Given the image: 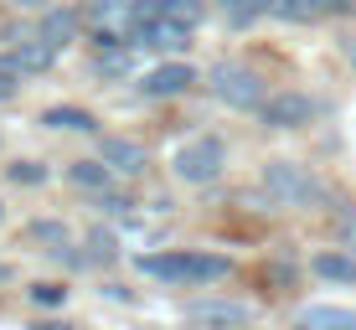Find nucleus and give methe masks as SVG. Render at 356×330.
<instances>
[{
    "mask_svg": "<svg viewBox=\"0 0 356 330\" xmlns=\"http://www.w3.org/2000/svg\"><path fill=\"white\" fill-rule=\"evenodd\" d=\"M140 274L161 279V284H176V289H202V284L227 279L232 263L217 258V253H150V258H140Z\"/></svg>",
    "mask_w": 356,
    "mask_h": 330,
    "instance_id": "nucleus-1",
    "label": "nucleus"
},
{
    "mask_svg": "<svg viewBox=\"0 0 356 330\" xmlns=\"http://www.w3.org/2000/svg\"><path fill=\"white\" fill-rule=\"evenodd\" d=\"M259 181H264L268 201H279V206H321L325 201V186L294 160H268L259 170Z\"/></svg>",
    "mask_w": 356,
    "mask_h": 330,
    "instance_id": "nucleus-2",
    "label": "nucleus"
},
{
    "mask_svg": "<svg viewBox=\"0 0 356 330\" xmlns=\"http://www.w3.org/2000/svg\"><path fill=\"white\" fill-rule=\"evenodd\" d=\"M227 165V145L217 140V134H202V140L181 145L170 170H176V181H186V186H207V181H217Z\"/></svg>",
    "mask_w": 356,
    "mask_h": 330,
    "instance_id": "nucleus-3",
    "label": "nucleus"
},
{
    "mask_svg": "<svg viewBox=\"0 0 356 330\" xmlns=\"http://www.w3.org/2000/svg\"><path fill=\"white\" fill-rule=\"evenodd\" d=\"M207 88L227 108H264V78L253 67H243V63H217L207 72Z\"/></svg>",
    "mask_w": 356,
    "mask_h": 330,
    "instance_id": "nucleus-4",
    "label": "nucleus"
},
{
    "mask_svg": "<svg viewBox=\"0 0 356 330\" xmlns=\"http://www.w3.org/2000/svg\"><path fill=\"white\" fill-rule=\"evenodd\" d=\"M315 114H321V104L310 93H268L259 108V124L264 129H305Z\"/></svg>",
    "mask_w": 356,
    "mask_h": 330,
    "instance_id": "nucleus-5",
    "label": "nucleus"
},
{
    "mask_svg": "<svg viewBox=\"0 0 356 330\" xmlns=\"http://www.w3.org/2000/svg\"><path fill=\"white\" fill-rule=\"evenodd\" d=\"M191 42V26H181V21H140V26H129V47H145V52H181V47Z\"/></svg>",
    "mask_w": 356,
    "mask_h": 330,
    "instance_id": "nucleus-6",
    "label": "nucleus"
},
{
    "mask_svg": "<svg viewBox=\"0 0 356 330\" xmlns=\"http://www.w3.org/2000/svg\"><path fill=\"white\" fill-rule=\"evenodd\" d=\"M186 320L212 325V330H243V325H253V310L238 299H196V304H186Z\"/></svg>",
    "mask_w": 356,
    "mask_h": 330,
    "instance_id": "nucleus-7",
    "label": "nucleus"
},
{
    "mask_svg": "<svg viewBox=\"0 0 356 330\" xmlns=\"http://www.w3.org/2000/svg\"><path fill=\"white\" fill-rule=\"evenodd\" d=\"M98 160L114 170V176H145L150 155H145V145H140V140H124V134H104V140H98Z\"/></svg>",
    "mask_w": 356,
    "mask_h": 330,
    "instance_id": "nucleus-8",
    "label": "nucleus"
},
{
    "mask_svg": "<svg viewBox=\"0 0 356 330\" xmlns=\"http://www.w3.org/2000/svg\"><path fill=\"white\" fill-rule=\"evenodd\" d=\"M191 83H196L191 63H161V67H150L140 78V93H145V99H181Z\"/></svg>",
    "mask_w": 356,
    "mask_h": 330,
    "instance_id": "nucleus-9",
    "label": "nucleus"
},
{
    "mask_svg": "<svg viewBox=\"0 0 356 330\" xmlns=\"http://www.w3.org/2000/svg\"><path fill=\"white\" fill-rule=\"evenodd\" d=\"M83 10L78 6H52V10H42V31L36 36H47L52 47H67V42H78V31H83Z\"/></svg>",
    "mask_w": 356,
    "mask_h": 330,
    "instance_id": "nucleus-10",
    "label": "nucleus"
},
{
    "mask_svg": "<svg viewBox=\"0 0 356 330\" xmlns=\"http://www.w3.org/2000/svg\"><path fill=\"white\" fill-rule=\"evenodd\" d=\"M294 330H356V310H346V304H305L294 315Z\"/></svg>",
    "mask_w": 356,
    "mask_h": 330,
    "instance_id": "nucleus-11",
    "label": "nucleus"
},
{
    "mask_svg": "<svg viewBox=\"0 0 356 330\" xmlns=\"http://www.w3.org/2000/svg\"><path fill=\"white\" fill-rule=\"evenodd\" d=\"M10 63L21 72H47L57 63V47L47 42V36H16V47H10Z\"/></svg>",
    "mask_w": 356,
    "mask_h": 330,
    "instance_id": "nucleus-12",
    "label": "nucleus"
},
{
    "mask_svg": "<svg viewBox=\"0 0 356 330\" xmlns=\"http://www.w3.org/2000/svg\"><path fill=\"white\" fill-rule=\"evenodd\" d=\"M42 124L47 129H67V134H98V119L88 108H78V104H52L42 114Z\"/></svg>",
    "mask_w": 356,
    "mask_h": 330,
    "instance_id": "nucleus-13",
    "label": "nucleus"
},
{
    "mask_svg": "<svg viewBox=\"0 0 356 330\" xmlns=\"http://www.w3.org/2000/svg\"><path fill=\"white\" fill-rule=\"evenodd\" d=\"M67 181L83 191H114V170H108L104 160H72L67 165Z\"/></svg>",
    "mask_w": 356,
    "mask_h": 330,
    "instance_id": "nucleus-14",
    "label": "nucleus"
},
{
    "mask_svg": "<svg viewBox=\"0 0 356 330\" xmlns=\"http://www.w3.org/2000/svg\"><path fill=\"white\" fill-rule=\"evenodd\" d=\"M129 10H134V0H88V6H83V16H88L93 26L119 31V21H129Z\"/></svg>",
    "mask_w": 356,
    "mask_h": 330,
    "instance_id": "nucleus-15",
    "label": "nucleus"
},
{
    "mask_svg": "<svg viewBox=\"0 0 356 330\" xmlns=\"http://www.w3.org/2000/svg\"><path fill=\"white\" fill-rule=\"evenodd\" d=\"M310 268L321 279H330V284H356V258H351V253H321Z\"/></svg>",
    "mask_w": 356,
    "mask_h": 330,
    "instance_id": "nucleus-16",
    "label": "nucleus"
},
{
    "mask_svg": "<svg viewBox=\"0 0 356 330\" xmlns=\"http://www.w3.org/2000/svg\"><path fill=\"white\" fill-rule=\"evenodd\" d=\"M26 238H31V242H47V253H63L67 242H72V232H67V222H52V217H42V222L26 227Z\"/></svg>",
    "mask_w": 356,
    "mask_h": 330,
    "instance_id": "nucleus-17",
    "label": "nucleus"
},
{
    "mask_svg": "<svg viewBox=\"0 0 356 330\" xmlns=\"http://www.w3.org/2000/svg\"><path fill=\"white\" fill-rule=\"evenodd\" d=\"M264 0H222V16L232 21V26H248V21H259L264 16Z\"/></svg>",
    "mask_w": 356,
    "mask_h": 330,
    "instance_id": "nucleus-18",
    "label": "nucleus"
},
{
    "mask_svg": "<svg viewBox=\"0 0 356 330\" xmlns=\"http://www.w3.org/2000/svg\"><path fill=\"white\" fill-rule=\"evenodd\" d=\"M21 78H26V72L10 63V52H0V104H10L21 93Z\"/></svg>",
    "mask_w": 356,
    "mask_h": 330,
    "instance_id": "nucleus-19",
    "label": "nucleus"
},
{
    "mask_svg": "<svg viewBox=\"0 0 356 330\" xmlns=\"http://www.w3.org/2000/svg\"><path fill=\"white\" fill-rule=\"evenodd\" d=\"M63 299H67V289H63V284H52V279L31 284V304H42V310H63Z\"/></svg>",
    "mask_w": 356,
    "mask_h": 330,
    "instance_id": "nucleus-20",
    "label": "nucleus"
},
{
    "mask_svg": "<svg viewBox=\"0 0 356 330\" xmlns=\"http://www.w3.org/2000/svg\"><path fill=\"white\" fill-rule=\"evenodd\" d=\"M93 206H98V212H108V217H129L134 212V197H124V191H98Z\"/></svg>",
    "mask_w": 356,
    "mask_h": 330,
    "instance_id": "nucleus-21",
    "label": "nucleus"
},
{
    "mask_svg": "<svg viewBox=\"0 0 356 330\" xmlns=\"http://www.w3.org/2000/svg\"><path fill=\"white\" fill-rule=\"evenodd\" d=\"M6 176L16 181V186H42V181H47V165H42V160H16Z\"/></svg>",
    "mask_w": 356,
    "mask_h": 330,
    "instance_id": "nucleus-22",
    "label": "nucleus"
},
{
    "mask_svg": "<svg viewBox=\"0 0 356 330\" xmlns=\"http://www.w3.org/2000/svg\"><path fill=\"white\" fill-rule=\"evenodd\" d=\"M165 16L181 21V26H196L202 21V0H165Z\"/></svg>",
    "mask_w": 356,
    "mask_h": 330,
    "instance_id": "nucleus-23",
    "label": "nucleus"
},
{
    "mask_svg": "<svg viewBox=\"0 0 356 330\" xmlns=\"http://www.w3.org/2000/svg\"><path fill=\"white\" fill-rule=\"evenodd\" d=\"M129 72V47L124 52H98V78H124Z\"/></svg>",
    "mask_w": 356,
    "mask_h": 330,
    "instance_id": "nucleus-24",
    "label": "nucleus"
},
{
    "mask_svg": "<svg viewBox=\"0 0 356 330\" xmlns=\"http://www.w3.org/2000/svg\"><path fill=\"white\" fill-rule=\"evenodd\" d=\"M88 248H93V258H114V253H119V242L108 238L104 227H93V232H88Z\"/></svg>",
    "mask_w": 356,
    "mask_h": 330,
    "instance_id": "nucleus-25",
    "label": "nucleus"
},
{
    "mask_svg": "<svg viewBox=\"0 0 356 330\" xmlns=\"http://www.w3.org/2000/svg\"><path fill=\"white\" fill-rule=\"evenodd\" d=\"M321 6H325V16H346L351 0H321Z\"/></svg>",
    "mask_w": 356,
    "mask_h": 330,
    "instance_id": "nucleus-26",
    "label": "nucleus"
},
{
    "mask_svg": "<svg viewBox=\"0 0 356 330\" xmlns=\"http://www.w3.org/2000/svg\"><path fill=\"white\" fill-rule=\"evenodd\" d=\"M31 330H72V325H67V320H36Z\"/></svg>",
    "mask_w": 356,
    "mask_h": 330,
    "instance_id": "nucleus-27",
    "label": "nucleus"
},
{
    "mask_svg": "<svg viewBox=\"0 0 356 330\" xmlns=\"http://www.w3.org/2000/svg\"><path fill=\"white\" fill-rule=\"evenodd\" d=\"M6 6H16V10H36L42 0H6Z\"/></svg>",
    "mask_w": 356,
    "mask_h": 330,
    "instance_id": "nucleus-28",
    "label": "nucleus"
},
{
    "mask_svg": "<svg viewBox=\"0 0 356 330\" xmlns=\"http://www.w3.org/2000/svg\"><path fill=\"white\" fill-rule=\"evenodd\" d=\"M6 279H10V268H6V263H0V284H6Z\"/></svg>",
    "mask_w": 356,
    "mask_h": 330,
    "instance_id": "nucleus-29",
    "label": "nucleus"
}]
</instances>
